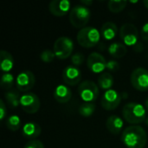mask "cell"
<instances>
[{
  "instance_id": "26",
  "label": "cell",
  "mask_w": 148,
  "mask_h": 148,
  "mask_svg": "<svg viewBox=\"0 0 148 148\" xmlns=\"http://www.w3.org/2000/svg\"><path fill=\"white\" fill-rule=\"evenodd\" d=\"M15 79L12 74L10 73H4L1 77V87L5 90H10L13 84H14Z\"/></svg>"
},
{
  "instance_id": "21",
  "label": "cell",
  "mask_w": 148,
  "mask_h": 148,
  "mask_svg": "<svg viewBox=\"0 0 148 148\" xmlns=\"http://www.w3.org/2000/svg\"><path fill=\"white\" fill-rule=\"evenodd\" d=\"M98 85L103 90H109L111 89L112 86L114 85V78L110 73L104 72L98 77Z\"/></svg>"
},
{
  "instance_id": "36",
  "label": "cell",
  "mask_w": 148,
  "mask_h": 148,
  "mask_svg": "<svg viewBox=\"0 0 148 148\" xmlns=\"http://www.w3.org/2000/svg\"><path fill=\"white\" fill-rule=\"evenodd\" d=\"M145 105H146V108L148 110V98L146 100V102H145Z\"/></svg>"
},
{
  "instance_id": "24",
  "label": "cell",
  "mask_w": 148,
  "mask_h": 148,
  "mask_svg": "<svg viewBox=\"0 0 148 148\" xmlns=\"http://www.w3.org/2000/svg\"><path fill=\"white\" fill-rule=\"evenodd\" d=\"M22 125V121L18 115H11L6 120V127L10 131H17Z\"/></svg>"
},
{
  "instance_id": "5",
  "label": "cell",
  "mask_w": 148,
  "mask_h": 148,
  "mask_svg": "<svg viewBox=\"0 0 148 148\" xmlns=\"http://www.w3.org/2000/svg\"><path fill=\"white\" fill-rule=\"evenodd\" d=\"M74 49V43L72 40L67 36L59 37L53 45V51L56 56L61 60L69 58Z\"/></svg>"
},
{
  "instance_id": "3",
  "label": "cell",
  "mask_w": 148,
  "mask_h": 148,
  "mask_svg": "<svg viewBox=\"0 0 148 148\" xmlns=\"http://www.w3.org/2000/svg\"><path fill=\"white\" fill-rule=\"evenodd\" d=\"M91 16L90 10L82 4L75 5L69 12V22L76 29H83Z\"/></svg>"
},
{
  "instance_id": "14",
  "label": "cell",
  "mask_w": 148,
  "mask_h": 148,
  "mask_svg": "<svg viewBox=\"0 0 148 148\" xmlns=\"http://www.w3.org/2000/svg\"><path fill=\"white\" fill-rule=\"evenodd\" d=\"M70 2L68 0H53L49 5V12L56 16H63L70 10Z\"/></svg>"
},
{
  "instance_id": "37",
  "label": "cell",
  "mask_w": 148,
  "mask_h": 148,
  "mask_svg": "<svg viewBox=\"0 0 148 148\" xmlns=\"http://www.w3.org/2000/svg\"><path fill=\"white\" fill-rule=\"evenodd\" d=\"M146 122H147V126H148V118H147V121H146Z\"/></svg>"
},
{
  "instance_id": "28",
  "label": "cell",
  "mask_w": 148,
  "mask_h": 148,
  "mask_svg": "<svg viewBox=\"0 0 148 148\" xmlns=\"http://www.w3.org/2000/svg\"><path fill=\"white\" fill-rule=\"evenodd\" d=\"M84 60H85V56L81 52H77L75 54H74L72 56H71V62H72V64L75 67L77 66H81L83 62H84Z\"/></svg>"
},
{
  "instance_id": "15",
  "label": "cell",
  "mask_w": 148,
  "mask_h": 148,
  "mask_svg": "<svg viewBox=\"0 0 148 148\" xmlns=\"http://www.w3.org/2000/svg\"><path fill=\"white\" fill-rule=\"evenodd\" d=\"M123 120L117 116V115H111L108 118L107 122H106V127L108 132H110L112 134L117 135L122 131L123 128Z\"/></svg>"
},
{
  "instance_id": "23",
  "label": "cell",
  "mask_w": 148,
  "mask_h": 148,
  "mask_svg": "<svg viewBox=\"0 0 148 148\" xmlns=\"http://www.w3.org/2000/svg\"><path fill=\"white\" fill-rule=\"evenodd\" d=\"M127 2L122 0H110L108 3V10L113 13H119L121 12L127 7Z\"/></svg>"
},
{
  "instance_id": "19",
  "label": "cell",
  "mask_w": 148,
  "mask_h": 148,
  "mask_svg": "<svg viewBox=\"0 0 148 148\" xmlns=\"http://www.w3.org/2000/svg\"><path fill=\"white\" fill-rule=\"evenodd\" d=\"M0 66L2 71L5 73H9L14 67V59L13 56L7 51L2 50L0 53Z\"/></svg>"
},
{
  "instance_id": "30",
  "label": "cell",
  "mask_w": 148,
  "mask_h": 148,
  "mask_svg": "<svg viewBox=\"0 0 148 148\" xmlns=\"http://www.w3.org/2000/svg\"><path fill=\"white\" fill-rule=\"evenodd\" d=\"M106 69H108L109 71H117L120 69V64L118 63V62L114 61V60H110L107 62L106 65Z\"/></svg>"
},
{
  "instance_id": "7",
  "label": "cell",
  "mask_w": 148,
  "mask_h": 148,
  "mask_svg": "<svg viewBox=\"0 0 148 148\" xmlns=\"http://www.w3.org/2000/svg\"><path fill=\"white\" fill-rule=\"evenodd\" d=\"M132 86L141 92L148 90V71L144 68H137L131 74Z\"/></svg>"
},
{
  "instance_id": "6",
  "label": "cell",
  "mask_w": 148,
  "mask_h": 148,
  "mask_svg": "<svg viewBox=\"0 0 148 148\" xmlns=\"http://www.w3.org/2000/svg\"><path fill=\"white\" fill-rule=\"evenodd\" d=\"M78 93L82 101L91 103L98 98L100 90L99 87L94 82L84 81L79 85Z\"/></svg>"
},
{
  "instance_id": "11",
  "label": "cell",
  "mask_w": 148,
  "mask_h": 148,
  "mask_svg": "<svg viewBox=\"0 0 148 148\" xmlns=\"http://www.w3.org/2000/svg\"><path fill=\"white\" fill-rule=\"evenodd\" d=\"M36 82V77L34 74L29 70L20 73L16 78V88L21 92H27L30 90Z\"/></svg>"
},
{
  "instance_id": "1",
  "label": "cell",
  "mask_w": 148,
  "mask_h": 148,
  "mask_svg": "<svg viewBox=\"0 0 148 148\" xmlns=\"http://www.w3.org/2000/svg\"><path fill=\"white\" fill-rule=\"evenodd\" d=\"M121 141L127 148H144L147 141V134L141 127L130 126L123 130Z\"/></svg>"
},
{
  "instance_id": "32",
  "label": "cell",
  "mask_w": 148,
  "mask_h": 148,
  "mask_svg": "<svg viewBox=\"0 0 148 148\" xmlns=\"http://www.w3.org/2000/svg\"><path fill=\"white\" fill-rule=\"evenodd\" d=\"M140 35H141V37L144 41H148V23H145L142 26Z\"/></svg>"
},
{
  "instance_id": "10",
  "label": "cell",
  "mask_w": 148,
  "mask_h": 148,
  "mask_svg": "<svg viewBox=\"0 0 148 148\" xmlns=\"http://www.w3.org/2000/svg\"><path fill=\"white\" fill-rule=\"evenodd\" d=\"M121 98H122L121 95L119 94L117 91L114 89H109L104 93L101 98V107L108 111L114 110L121 104Z\"/></svg>"
},
{
  "instance_id": "31",
  "label": "cell",
  "mask_w": 148,
  "mask_h": 148,
  "mask_svg": "<svg viewBox=\"0 0 148 148\" xmlns=\"http://www.w3.org/2000/svg\"><path fill=\"white\" fill-rule=\"evenodd\" d=\"M7 115V109H6V106L3 102V101H0V120L3 121L5 116Z\"/></svg>"
},
{
  "instance_id": "18",
  "label": "cell",
  "mask_w": 148,
  "mask_h": 148,
  "mask_svg": "<svg viewBox=\"0 0 148 148\" xmlns=\"http://www.w3.org/2000/svg\"><path fill=\"white\" fill-rule=\"evenodd\" d=\"M117 31H118L117 26L113 22L105 23L101 26V30L102 37L107 41L114 39L117 35Z\"/></svg>"
},
{
  "instance_id": "27",
  "label": "cell",
  "mask_w": 148,
  "mask_h": 148,
  "mask_svg": "<svg viewBox=\"0 0 148 148\" xmlns=\"http://www.w3.org/2000/svg\"><path fill=\"white\" fill-rule=\"evenodd\" d=\"M55 56H56V55H55L54 51H52V50H50V49H45V50H43V51L41 53V55H40L41 60H42L43 62H45V63H49V62H51L54 60Z\"/></svg>"
},
{
  "instance_id": "34",
  "label": "cell",
  "mask_w": 148,
  "mask_h": 148,
  "mask_svg": "<svg viewBox=\"0 0 148 148\" xmlns=\"http://www.w3.org/2000/svg\"><path fill=\"white\" fill-rule=\"evenodd\" d=\"M142 44L141 43H140V42H138L135 46H134V50L135 51H139V52H140L141 50H142Z\"/></svg>"
},
{
  "instance_id": "12",
  "label": "cell",
  "mask_w": 148,
  "mask_h": 148,
  "mask_svg": "<svg viewBox=\"0 0 148 148\" xmlns=\"http://www.w3.org/2000/svg\"><path fill=\"white\" fill-rule=\"evenodd\" d=\"M107 62L105 57L97 52L91 53L87 59V66L90 71L95 74L102 73L106 69Z\"/></svg>"
},
{
  "instance_id": "17",
  "label": "cell",
  "mask_w": 148,
  "mask_h": 148,
  "mask_svg": "<svg viewBox=\"0 0 148 148\" xmlns=\"http://www.w3.org/2000/svg\"><path fill=\"white\" fill-rule=\"evenodd\" d=\"M72 97V92L68 86L59 85L54 91V98L59 103H67Z\"/></svg>"
},
{
  "instance_id": "13",
  "label": "cell",
  "mask_w": 148,
  "mask_h": 148,
  "mask_svg": "<svg viewBox=\"0 0 148 148\" xmlns=\"http://www.w3.org/2000/svg\"><path fill=\"white\" fill-rule=\"evenodd\" d=\"M62 80L68 86H75L82 80V72L74 65L68 66L62 71Z\"/></svg>"
},
{
  "instance_id": "4",
  "label": "cell",
  "mask_w": 148,
  "mask_h": 148,
  "mask_svg": "<svg viewBox=\"0 0 148 148\" xmlns=\"http://www.w3.org/2000/svg\"><path fill=\"white\" fill-rule=\"evenodd\" d=\"M101 39L100 32L94 27H85L81 29L77 34L78 43L86 49L93 48L98 44Z\"/></svg>"
},
{
  "instance_id": "16",
  "label": "cell",
  "mask_w": 148,
  "mask_h": 148,
  "mask_svg": "<svg viewBox=\"0 0 148 148\" xmlns=\"http://www.w3.org/2000/svg\"><path fill=\"white\" fill-rule=\"evenodd\" d=\"M42 129L41 127L35 122L26 123L22 128V134L24 138L29 139V140H36L41 134Z\"/></svg>"
},
{
  "instance_id": "2",
  "label": "cell",
  "mask_w": 148,
  "mask_h": 148,
  "mask_svg": "<svg viewBox=\"0 0 148 148\" xmlns=\"http://www.w3.org/2000/svg\"><path fill=\"white\" fill-rule=\"evenodd\" d=\"M122 115L126 121L130 124H140L146 120V108L137 102L126 104L122 110Z\"/></svg>"
},
{
  "instance_id": "25",
  "label": "cell",
  "mask_w": 148,
  "mask_h": 148,
  "mask_svg": "<svg viewBox=\"0 0 148 148\" xmlns=\"http://www.w3.org/2000/svg\"><path fill=\"white\" fill-rule=\"evenodd\" d=\"M79 114L83 117H89L91 116L95 111V105L94 103L84 102L79 108Z\"/></svg>"
},
{
  "instance_id": "33",
  "label": "cell",
  "mask_w": 148,
  "mask_h": 148,
  "mask_svg": "<svg viewBox=\"0 0 148 148\" xmlns=\"http://www.w3.org/2000/svg\"><path fill=\"white\" fill-rule=\"evenodd\" d=\"M81 3H82V5H83V6H86V7H88V6H90L92 3H93V1H86V0H83V1H81Z\"/></svg>"
},
{
  "instance_id": "9",
  "label": "cell",
  "mask_w": 148,
  "mask_h": 148,
  "mask_svg": "<svg viewBox=\"0 0 148 148\" xmlns=\"http://www.w3.org/2000/svg\"><path fill=\"white\" fill-rule=\"evenodd\" d=\"M20 105L25 113L32 114H36L39 110L41 103L38 96L36 94L28 92L21 96Z\"/></svg>"
},
{
  "instance_id": "20",
  "label": "cell",
  "mask_w": 148,
  "mask_h": 148,
  "mask_svg": "<svg viewBox=\"0 0 148 148\" xmlns=\"http://www.w3.org/2000/svg\"><path fill=\"white\" fill-rule=\"evenodd\" d=\"M127 49L125 44L121 42H113L108 46V53L114 58H121L126 56Z\"/></svg>"
},
{
  "instance_id": "8",
  "label": "cell",
  "mask_w": 148,
  "mask_h": 148,
  "mask_svg": "<svg viewBox=\"0 0 148 148\" xmlns=\"http://www.w3.org/2000/svg\"><path fill=\"white\" fill-rule=\"evenodd\" d=\"M120 37L127 46H135L139 40V31L135 25L125 23L120 29Z\"/></svg>"
},
{
  "instance_id": "29",
  "label": "cell",
  "mask_w": 148,
  "mask_h": 148,
  "mask_svg": "<svg viewBox=\"0 0 148 148\" xmlns=\"http://www.w3.org/2000/svg\"><path fill=\"white\" fill-rule=\"evenodd\" d=\"M24 148H44V146L42 141L37 140H29L26 143Z\"/></svg>"
},
{
  "instance_id": "35",
  "label": "cell",
  "mask_w": 148,
  "mask_h": 148,
  "mask_svg": "<svg viewBox=\"0 0 148 148\" xmlns=\"http://www.w3.org/2000/svg\"><path fill=\"white\" fill-rule=\"evenodd\" d=\"M143 4H144V6H145L147 9H148V0H144V1H143Z\"/></svg>"
},
{
  "instance_id": "22",
  "label": "cell",
  "mask_w": 148,
  "mask_h": 148,
  "mask_svg": "<svg viewBox=\"0 0 148 148\" xmlns=\"http://www.w3.org/2000/svg\"><path fill=\"white\" fill-rule=\"evenodd\" d=\"M4 98L7 102V104L12 108H15L20 105V95L17 91L15 90H9L4 94Z\"/></svg>"
}]
</instances>
